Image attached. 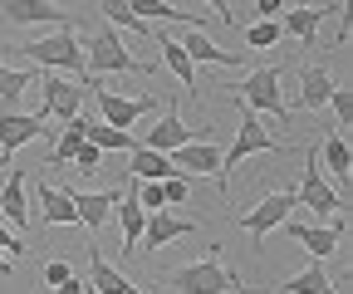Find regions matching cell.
<instances>
[{"mask_svg":"<svg viewBox=\"0 0 353 294\" xmlns=\"http://www.w3.org/2000/svg\"><path fill=\"white\" fill-rule=\"evenodd\" d=\"M54 294H88V284H79V280H64Z\"/></svg>","mask_w":353,"mask_h":294,"instance_id":"obj_40","label":"cell"},{"mask_svg":"<svg viewBox=\"0 0 353 294\" xmlns=\"http://www.w3.org/2000/svg\"><path fill=\"white\" fill-rule=\"evenodd\" d=\"M182 177H216V187H221V196L231 201V182H226V167H221V147L216 143H206V138H196V143H187V147H176L172 157H167Z\"/></svg>","mask_w":353,"mask_h":294,"instance_id":"obj_6","label":"cell"},{"mask_svg":"<svg viewBox=\"0 0 353 294\" xmlns=\"http://www.w3.org/2000/svg\"><path fill=\"white\" fill-rule=\"evenodd\" d=\"M187 143H196L192 138V128L182 123V113H176V103L157 118V128H148V138L138 143V147H148V152H157V157H172L176 147H187Z\"/></svg>","mask_w":353,"mask_h":294,"instance_id":"obj_13","label":"cell"},{"mask_svg":"<svg viewBox=\"0 0 353 294\" xmlns=\"http://www.w3.org/2000/svg\"><path fill=\"white\" fill-rule=\"evenodd\" d=\"M103 10V25H113V30H132V34H152V25H143L138 15H132L128 6H113V0H108V6H99Z\"/></svg>","mask_w":353,"mask_h":294,"instance_id":"obj_32","label":"cell"},{"mask_svg":"<svg viewBox=\"0 0 353 294\" xmlns=\"http://www.w3.org/2000/svg\"><path fill=\"white\" fill-rule=\"evenodd\" d=\"M329 10H339V6H285V30L309 50V45H314V34H319V20Z\"/></svg>","mask_w":353,"mask_h":294,"instance_id":"obj_23","label":"cell"},{"mask_svg":"<svg viewBox=\"0 0 353 294\" xmlns=\"http://www.w3.org/2000/svg\"><path fill=\"white\" fill-rule=\"evenodd\" d=\"M275 39H280V25H275V20H255V25L245 30V45H250V50H270Z\"/></svg>","mask_w":353,"mask_h":294,"instance_id":"obj_33","label":"cell"},{"mask_svg":"<svg viewBox=\"0 0 353 294\" xmlns=\"http://www.w3.org/2000/svg\"><path fill=\"white\" fill-rule=\"evenodd\" d=\"M329 108L339 113V123H343V128L353 123V94H348V89H334V94H329Z\"/></svg>","mask_w":353,"mask_h":294,"instance_id":"obj_36","label":"cell"},{"mask_svg":"<svg viewBox=\"0 0 353 294\" xmlns=\"http://www.w3.org/2000/svg\"><path fill=\"white\" fill-rule=\"evenodd\" d=\"M69 201H74V216H79V226H88V231H103V226L113 221V211H118L123 191H69Z\"/></svg>","mask_w":353,"mask_h":294,"instance_id":"obj_14","label":"cell"},{"mask_svg":"<svg viewBox=\"0 0 353 294\" xmlns=\"http://www.w3.org/2000/svg\"><path fill=\"white\" fill-rule=\"evenodd\" d=\"M64 280H74V265H64V260H50V265H44V284H64Z\"/></svg>","mask_w":353,"mask_h":294,"instance_id":"obj_37","label":"cell"},{"mask_svg":"<svg viewBox=\"0 0 353 294\" xmlns=\"http://www.w3.org/2000/svg\"><path fill=\"white\" fill-rule=\"evenodd\" d=\"M94 98H99V113H103V123H108L113 133H128L143 113H152V94L148 98H123L113 89H94Z\"/></svg>","mask_w":353,"mask_h":294,"instance_id":"obj_12","label":"cell"},{"mask_svg":"<svg viewBox=\"0 0 353 294\" xmlns=\"http://www.w3.org/2000/svg\"><path fill=\"white\" fill-rule=\"evenodd\" d=\"M128 172H132V182H167V177H176V167L167 157L148 152V147H132L128 152Z\"/></svg>","mask_w":353,"mask_h":294,"instance_id":"obj_25","label":"cell"},{"mask_svg":"<svg viewBox=\"0 0 353 294\" xmlns=\"http://www.w3.org/2000/svg\"><path fill=\"white\" fill-rule=\"evenodd\" d=\"M74 167H79V172H99V167H103V152H99L94 143H83V147L74 152Z\"/></svg>","mask_w":353,"mask_h":294,"instance_id":"obj_35","label":"cell"},{"mask_svg":"<svg viewBox=\"0 0 353 294\" xmlns=\"http://www.w3.org/2000/svg\"><path fill=\"white\" fill-rule=\"evenodd\" d=\"M275 289H285V294H339L334 284H329V275H324V265L319 260H309L299 275H290L285 284H275Z\"/></svg>","mask_w":353,"mask_h":294,"instance_id":"obj_26","label":"cell"},{"mask_svg":"<svg viewBox=\"0 0 353 294\" xmlns=\"http://www.w3.org/2000/svg\"><path fill=\"white\" fill-rule=\"evenodd\" d=\"M15 265H10V255H0V275H10Z\"/></svg>","mask_w":353,"mask_h":294,"instance_id":"obj_41","label":"cell"},{"mask_svg":"<svg viewBox=\"0 0 353 294\" xmlns=\"http://www.w3.org/2000/svg\"><path fill=\"white\" fill-rule=\"evenodd\" d=\"M128 10L138 15L143 25H152V20H182L187 30H196V25H201V15H196V10H176V6H162V0H132Z\"/></svg>","mask_w":353,"mask_h":294,"instance_id":"obj_27","label":"cell"},{"mask_svg":"<svg viewBox=\"0 0 353 294\" xmlns=\"http://www.w3.org/2000/svg\"><path fill=\"white\" fill-rule=\"evenodd\" d=\"M255 152H290V143H270V133H265V123L255 118V113H241V128H236V143H231V152H221V167H226V182H231V172L245 162V157H255Z\"/></svg>","mask_w":353,"mask_h":294,"instance_id":"obj_7","label":"cell"},{"mask_svg":"<svg viewBox=\"0 0 353 294\" xmlns=\"http://www.w3.org/2000/svg\"><path fill=\"white\" fill-rule=\"evenodd\" d=\"M152 45L162 50V64L176 74V83H182V89L196 98V64L187 59V50H182V39H172L167 30H152Z\"/></svg>","mask_w":353,"mask_h":294,"instance_id":"obj_18","label":"cell"},{"mask_svg":"<svg viewBox=\"0 0 353 294\" xmlns=\"http://www.w3.org/2000/svg\"><path fill=\"white\" fill-rule=\"evenodd\" d=\"M294 196H299V206H309V211H319V216H339V211H343V201H339V191L329 187V177H324V167H319L314 152H309V167H304Z\"/></svg>","mask_w":353,"mask_h":294,"instance_id":"obj_8","label":"cell"},{"mask_svg":"<svg viewBox=\"0 0 353 294\" xmlns=\"http://www.w3.org/2000/svg\"><path fill=\"white\" fill-rule=\"evenodd\" d=\"M255 10L260 20H275V10H285V0H255Z\"/></svg>","mask_w":353,"mask_h":294,"instance_id":"obj_39","label":"cell"},{"mask_svg":"<svg viewBox=\"0 0 353 294\" xmlns=\"http://www.w3.org/2000/svg\"><path fill=\"white\" fill-rule=\"evenodd\" d=\"M88 294H94V289H88Z\"/></svg>","mask_w":353,"mask_h":294,"instance_id":"obj_43","label":"cell"},{"mask_svg":"<svg viewBox=\"0 0 353 294\" xmlns=\"http://www.w3.org/2000/svg\"><path fill=\"white\" fill-rule=\"evenodd\" d=\"M285 235L294 240V245H304L314 260H324V255H334L339 250V240H343V211L339 216H329L324 226H304V221H285Z\"/></svg>","mask_w":353,"mask_h":294,"instance_id":"obj_9","label":"cell"},{"mask_svg":"<svg viewBox=\"0 0 353 294\" xmlns=\"http://www.w3.org/2000/svg\"><path fill=\"white\" fill-rule=\"evenodd\" d=\"M236 294H245V284H236Z\"/></svg>","mask_w":353,"mask_h":294,"instance_id":"obj_42","label":"cell"},{"mask_svg":"<svg viewBox=\"0 0 353 294\" xmlns=\"http://www.w3.org/2000/svg\"><path fill=\"white\" fill-rule=\"evenodd\" d=\"M88 289H94V294H148V289H138V284H128V280L99 255V245H88Z\"/></svg>","mask_w":353,"mask_h":294,"instance_id":"obj_19","label":"cell"},{"mask_svg":"<svg viewBox=\"0 0 353 294\" xmlns=\"http://www.w3.org/2000/svg\"><path fill=\"white\" fill-rule=\"evenodd\" d=\"M39 89H44V108L34 113L39 123H44V118H64V123H74V118H79L83 89H79L74 78H64V74H50V78H39Z\"/></svg>","mask_w":353,"mask_h":294,"instance_id":"obj_10","label":"cell"},{"mask_svg":"<svg viewBox=\"0 0 353 294\" xmlns=\"http://www.w3.org/2000/svg\"><path fill=\"white\" fill-rule=\"evenodd\" d=\"M25 89H34V74H30V69L0 64V108H10V113H15V103H20Z\"/></svg>","mask_w":353,"mask_h":294,"instance_id":"obj_30","label":"cell"},{"mask_svg":"<svg viewBox=\"0 0 353 294\" xmlns=\"http://www.w3.org/2000/svg\"><path fill=\"white\" fill-rule=\"evenodd\" d=\"M196 226H201L196 216H192V221H182V216H172V211H152V216H148V231H143V245L162 250V245H172V240L192 235Z\"/></svg>","mask_w":353,"mask_h":294,"instance_id":"obj_20","label":"cell"},{"mask_svg":"<svg viewBox=\"0 0 353 294\" xmlns=\"http://www.w3.org/2000/svg\"><path fill=\"white\" fill-rule=\"evenodd\" d=\"M6 10V20L10 25H59V30H69L74 20H69V10H59V6H50V0H10V6H0Z\"/></svg>","mask_w":353,"mask_h":294,"instance_id":"obj_17","label":"cell"},{"mask_svg":"<svg viewBox=\"0 0 353 294\" xmlns=\"http://www.w3.org/2000/svg\"><path fill=\"white\" fill-rule=\"evenodd\" d=\"M0 221L15 231H30V201H25V167H10V177L0 182Z\"/></svg>","mask_w":353,"mask_h":294,"instance_id":"obj_15","label":"cell"},{"mask_svg":"<svg viewBox=\"0 0 353 294\" xmlns=\"http://www.w3.org/2000/svg\"><path fill=\"white\" fill-rule=\"evenodd\" d=\"M339 89L334 83V74L329 69H319V64H304L299 69V108H309V113H319L324 103H329V94Z\"/></svg>","mask_w":353,"mask_h":294,"instance_id":"obj_21","label":"cell"},{"mask_svg":"<svg viewBox=\"0 0 353 294\" xmlns=\"http://www.w3.org/2000/svg\"><path fill=\"white\" fill-rule=\"evenodd\" d=\"M118 221H123V255H138L143 231H148V211L138 206V182H128V191L118 201Z\"/></svg>","mask_w":353,"mask_h":294,"instance_id":"obj_16","label":"cell"},{"mask_svg":"<svg viewBox=\"0 0 353 294\" xmlns=\"http://www.w3.org/2000/svg\"><path fill=\"white\" fill-rule=\"evenodd\" d=\"M25 54H30L34 64H44V69H59V74H69L83 94H88V89H99V83L83 74V45H79V30H74V25H69V30H54V34H39V39H30V45H25Z\"/></svg>","mask_w":353,"mask_h":294,"instance_id":"obj_1","label":"cell"},{"mask_svg":"<svg viewBox=\"0 0 353 294\" xmlns=\"http://www.w3.org/2000/svg\"><path fill=\"white\" fill-rule=\"evenodd\" d=\"M34 196H39V221H44V226H79L69 191H59V187H50V182H34Z\"/></svg>","mask_w":353,"mask_h":294,"instance_id":"obj_22","label":"cell"},{"mask_svg":"<svg viewBox=\"0 0 353 294\" xmlns=\"http://www.w3.org/2000/svg\"><path fill=\"white\" fill-rule=\"evenodd\" d=\"M182 50H187V59H192V64H221V69H236V64H241V54H236V50L211 45L201 30H187V45H182Z\"/></svg>","mask_w":353,"mask_h":294,"instance_id":"obj_24","label":"cell"},{"mask_svg":"<svg viewBox=\"0 0 353 294\" xmlns=\"http://www.w3.org/2000/svg\"><path fill=\"white\" fill-rule=\"evenodd\" d=\"M83 143H94L99 152H132V147H138V138H132V133H113L108 123H88Z\"/></svg>","mask_w":353,"mask_h":294,"instance_id":"obj_31","label":"cell"},{"mask_svg":"<svg viewBox=\"0 0 353 294\" xmlns=\"http://www.w3.org/2000/svg\"><path fill=\"white\" fill-rule=\"evenodd\" d=\"M162 284H172L176 294H231L241 284V275L226 270L216 255H206V260H192V265H176L172 275H162Z\"/></svg>","mask_w":353,"mask_h":294,"instance_id":"obj_3","label":"cell"},{"mask_svg":"<svg viewBox=\"0 0 353 294\" xmlns=\"http://www.w3.org/2000/svg\"><path fill=\"white\" fill-rule=\"evenodd\" d=\"M83 74L99 83V74H152L143 59H132L128 50H123V39H118V30L113 25H99L94 34H88V45H83Z\"/></svg>","mask_w":353,"mask_h":294,"instance_id":"obj_2","label":"cell"},{"mask_svg":"<svg viewBox=\"0 0 353 294\" xmlns=\"http://www.w3.org/2000/svg\"><path fill=\"white\" fill-rule=\"evenodd\" d=\"M20 250H25V240H20L15 231H6V226H0V255H20Z\"/></svg>","mask_w":353,"mask_h":294,"instance_id":"obj_38","label":"cell"},{"mask_svg":"<svg viewBox=\"0 0 353 294\" xmlns=\"http://www.w3.org/2000/svg\"><path fill=\"white\" fill-rule=\"evenodd\" d=\"M187 191H192V182H187L182 172L167 177V182H162V201H167V211H172V206H182V201H187Z\"/></svg>","mask_w":353,"mask_h":294,"instance_id":"obj_34","label":"cell"},{"mask_svg":"<svg viewBox=\"0 0 353 294\" xmlns=\"http://www.w3.org/2000/svg\"><path fill=\"white\" fill-rule=\"evenodd\" d=\"M44 133V123L34 118V113H10V108H0V167H10V157L25 147V143H34Z\"/></svg>","mask_w":353,"mask_h":294,"instance_id":"obj_11","label":"cell"},{"mask_svg":"<svg viewBox=\"0 0 353 294\" xmlns=\"http://www.w3.org/2000/svg\"><path fill=\"white\" fill-rule=\"evenodd\" d=\"M319 157H324V167L348 187V172H353V152H348V138L343 133H334V138H324V147H319Z\"/></svg>","mask_w":353,"mask_h":294,"instance_id":"obj_29","label":"cell"},{"mask_svg":"<svg viewBox=\"0 0 353 294\" xmlns=\"http://www.w3.org/2000/svg\"><path fill=\"white\" fill-rule=\"evenodd\" d=\"M294 206H299V196L294 191H270V196H265L260 206H255V211H245L236 226L255 240V250H265V240H270V231L275 226H285L290 221V211H294Z\"/></svg>","mask_w":353,"mask_h":294,"instance_id":"obj_5","label":"cell"},{"mask_svg":"<svg viewBox=\"0 0 353 294\" xmlns=\"http://www.w3.org/2000/svg\"><path fill=\"white\" fill-rule=\"evenodd\" d=\"M236 98H241V108H245V113H255V118H260V113H270L280 128L290 123V108H285V98H280V69H275V64L250 69V74H245V83L236 89Z\"/></svg>","mask_w":353,"mask_h":294,"instance_id":"obj_4","label":"cell"},{"mask_svg":"<svg viewBox=\"0 0 353 294\" xmlns=\"http://www.w3.org/2000/svg\"><path fill=\"white\" fill-rule=\"evenodd\" d=\"M83 133H88V118L79 113L74 123H64V128H59V143H54V152H50V162H44V167H64V162H74V152L83 147Z\"/></svg>","mask_w":353,"mask_h":294,"instance_id":"obj_28","label":"cell"}]
</instances>
